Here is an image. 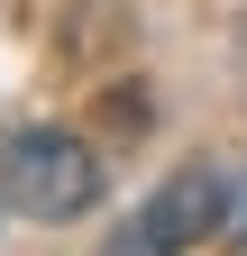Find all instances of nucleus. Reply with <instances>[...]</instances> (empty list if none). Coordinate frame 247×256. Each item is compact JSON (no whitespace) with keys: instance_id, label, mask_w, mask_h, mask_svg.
I'll return each mask as SVG.
<instances>
[{"instance_id":"obj_3","label":"nucleus","mask_w":247,"mask_h":256,"mask_svg":"<svg viewBox=\"0 0 247 256\" xmlns=\"http://www.w3.org/2000/svg\"><path fill=\"white\" fill-rule=\"evenodd\" d=\"M238 210H247V192H238Z\"/></svg>"},{"instance_id":"obj_2","label":"nucleus","mask_w":247,"mask_h":256,"mask_svg":"<svg viewBox=\"0 0 247 256\" xmlns=\"http://www.w3.org/2000/svg\"><path fill=\"white\" fill-rule=\"evenodd\" d=\"M229 210H238V183H229L220 165H183V174H165L156 192H146V210H138L101 256H183V247L220 238Z\"/></svg>"},{"instance_id":"obj_1","label":"nucleus","mask_w":247,"mask_h":256,"mask_svg":"<svg viewBox=\"0 0 247 256\" xmlns=\"http://www.w3.org/2000/svg\"><path fill=\"white\" fill-rule=\"evenodd\" d=\"M101 156L74 128H10L0 138V210L10 220H82L101 202Z\"/></svg>"}]
</instances>
